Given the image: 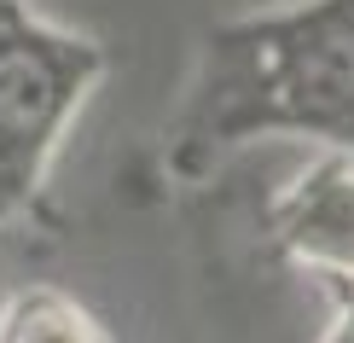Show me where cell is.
Here are the masks:
<instances>
[{
  "mask_svg": "<svg viewBox=\"0 0 354 343\" xmlns=\"http://www.w3.org/2000/svg\"><path fill=\"white\" fill-rule=\"evenodd\" d=\"M285 238L297 245V256L354 279V163L302 175L285 198Z\"/></svg>",
  "mask_w": 354,
  "mask_h": 343,
  "instance_id": "1",
  "label": "cell"
},
{
  "mask_svg": "<svg viewBox=\"0 0 354 343\" xmlns=\"http://www.w3.org/2000/svg\"><path fill=\"white\" fill-rule=\"evenodd\" d=\"M6 343H99V337H93V326L82 315H70V308H58V303H41V308H29V315L12 326Z\"/></svg>",
  "mask_w": 354,
  "mask_h": 343,
  "instance_id": "2",
  "label": "cell"
},
{
  "mask_svg": "<svg viewBox=\"0 0 354 343\" xmlns=\"http://www.w3.org/2000/svg\"><path fill=\"white\" fill-rule=\"evenodd\" d=\"M331 343H354V303L343 308V320H337V332H331Z\"/></svg>",
  "mask_w": 354,
  "mask_h": 343,
  "instance_id": "3",
  "label": "cell"
}]
</instances>
